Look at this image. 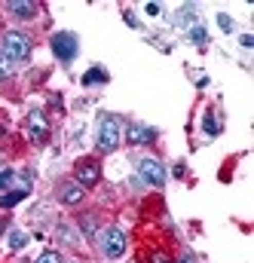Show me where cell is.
Listing matches in <instances>:
<instances>
[{
	"mask_svg": "<svg viewBox=\"0 0 254 263\" xmlns=\"http://www.w3.org/2000/svg\"><path fill=\"white\" fill-rule=\"evenodd\" d=\"M28 132H31V138H34V141H46L49 129H46V120H43V114H40V110L28 114Z\"/></svg>",
	"mask_w": 254,
	"mask_h": 263,
	"instance_id": "52a82bcc",
	"label": "cell"
},
{
	"mask_svg": "<svg viewBox=\"0 0 254 263\" xmlns=\"http://www.w3.org/2000/svg\"><path fill=\"white\" fill-rule=\"evenodd\" d=\"M190 40L196 43V46H205V43H208V34H205V28H202V25H193V28H190Z\"/></svg>",
	"mask_w": 254,
	"mask_h": 263,
	"instance_id": "7c38bea8",
	"label": "cell"
},
{
	"mask_svg": "<svg viewBox=\"0 0 254 263\" xmlns=\"http://www.w3.org/2000/svg\"><path fill=\"white\" fill-rule=\"evenodd\" d=\"M25 245H28V236H25L22 230H12V233H9V248L19 251V248H25Z\"/></svg>",
	"mask_w": 254,
	"mask_h": 263,
	"instance_id": "4fadbf2b",
	"label": "cell"
},
{
	"mask_svg": "<svg viewBox=\"0 0 254 263\" xmlns=\"http://www.w3.org/2000/svg\"><path fill=\"white\" fill-rule=\"evenodd\" d=\"M98 165L95 162H89V159H83L80 165H77V184L80 187H92V184H98Z\"/></svg>",
	"mask_w": 254,
	"mask_h": 263,
	"instance_id": "8992f818",
	"label": "cell"
},
{
	"mask_svg": "<svg viewBox=\"0 0 254 263\" xmlns=\"http://www.w3.org/2000/svg\"><path fill=\"white\" fill-rule=\"evenodd\" d=\"M9 73H12V62L0 52V77H9Z\"/></svg>",
	"mask_w": 254,
	"mask_h": 263,
	"instance_id": "e0dca14e",
	"label": "cell"
},
{
	"mask_svg": "<svg viewBox=\"0 0 254 263\" xmlns=\"http://www.w3.org/2000/svg\"><path fill=\"white\" fill-rule=\"evenodd\" d=\"M98 150L101 153H114L117 150V144H120V123H117V117H104L101 123H98Z\"/></svg>",
	"mask_w": 254,
	"mask_h": 263,
	"instance_id": "7a4b0ae2",
	"label": "cell"
},
{
	"mask_svg": "<svg viewBox=\"0 0 254 263\" xmlns=\"http://www.w3.org/2000/svg\"><path fill=\"white\" fill-rule=\"evenodd\" d=\"M12 178H15V175H12V168H3V172H0V190H3V187H9V184H12Z\"/></svg>",
	"mask_w": 254,
	"mask_h": 263,
	"instance_id": "ac0fdd59",
	"label": "cell"
},
{
	"mask_svg": "<svg viewBox=\"0 0 254 263\" xmlns=\"http://www.w3.org/2000/svg\"><path fill=\"white\" fill-rule=\"evenodd\" d=\"M101 248H104V254H107L111 260L123 257V254H126V233L117 230V227L104 230V236H101Z\"/></svg>",
	"mask_w": 254,
	"mask_h": 263,
	"instance_id": "3957f363",
	"label": "cell"
},
{
	"mask_svg": "<svg viewBox=\"0 0 254 263\" xmlns=\"http://www.w3.org/2000/svg\"><path fill=\"white\" fill-rule=\"evenodd\" d=\"M153 263H169V260H166V257H156V260H153Z\"/></svg>",
	"mask_w": 254,
	"mask_h": 263,
	"instance_id": "7402d4cb",
	"label": "cell"
},
{
	"mask_svg": "<svg viewBox=\"0 0 254 263\" xmlns=\"http://www.w3.org/2000/svg\"><path fill=\"white\" fill-rule=\"evenodd\" d=\"M83 193H86V190H83L80 184H64L62 193H59V199H62L64 205H77V202L83 199Z\"/></svg>",
	"mask_w": 254,
	"mask_h": 263,
	"instance_id": "ba28073f",
	"label": "cell"
},
{
	"mask_svg": "<svg viewBox=\"0 0 254 263\" xmlns=\"http://www.w3.org/2000/svg\"><path fill=\"white\" fill-rule=\"evenodd\" d=\"M193 22V9H184V12H178V25H190Z\"/></svg>",
	"mask_w": 254,
	"mask_h": 263,
	"instance_id": "ffe728a7",
	"label": "cell"
},
{
	"mask_svg": "<svg viewBox=\"0 0 254 263\" xmlns=\"http://www.w3.org/2000/svg\"><path fill=\"white\" fill-rule=\"evenodd\" d=\"M202 129L208 132V135H217V123H214L211 117H205V120H202Z\"/></svg>",
	"mask_w": 254,
	"mask_h": 263,
	"instance_id": "d6986e66",
	"label": "cell"
},
{
	"mask_svg": "<svg viewBox=\"0 0 254 263\" xmlns=\"http://www.w3.org/2000/svg\"><path fill=\"white\" fill-rule=\"evenodd\" d=\"M147 15H159V3H147Z\"/></svg>",
	"mask_w": 254,
	"mask_h": 263,
	"instance_id": "44dd1931",
	"label": "cell"
},
{
	"mask_svg": "<svg viewBox=\"0 0 254 263\" xmlns=\"http://www.w3.org/2000/svg\"><path fill=\"white\" fill-rule=\"evenodd\" d=\"M77 49H80V43H77V37H74L70 31H59V34H52V52H56L62 62H70V59L77 55Z\"/></svg>",
	"mask_w": 254,
	"mask_h": 263,
	"instance_id": "277c9868",
	"label": "cell"
},
{
	"mask_svg": "<svg viewBox=\"0 0 254 263\" xmlns=\"http://www.w3.org/2000/svg\"><path fill=\"white\" fill-rule=\"evenodd\" d=\"M9 62H22V59H28L31 55V40L25 37V34H19V31H6L3 34V49H0Z\"/></svg>",
	"mask_w": 254,
	"mask_h": 263,
	"instance_id": "6da1fadb",
	"label": "cell"
},
{
	"mask_svg": "<svg viewBox=\"0 0 254 263\" xmlns=\"http://www.w3.org/2000/svg\"><path fill=\"white\" fill-rule=\"evenodd\" d=\"M126 138H129V144H150L153 132H150V129H144V126H129Z\"/></svg>",
	"mask_w": 254,
	"mask_h": 263,
	"instance_id": "9c48e42d",
	"label": "cell"
},
{
	"mask_svg": "<svg viewBox=\"0 0 254 263\" xmlns=\"http://www.w3.org/2000/svg\"><path fill=\"white\" fill-rule=\"evenodd\" d=\"M138 172H141V178H144L147 184H153V187H162V184H166V168H162L156 159H141V162H138Z\"/></svg>",
	"mask_w": 254,
	"mask_h": 263,
	"instance_id": "5b68a950",
	"label": "cell"
},
{
	"mask_svg": "<svg viewBox=\"0 0 254 263\" xmlns=\"http://www.w3.org/2000/svg\"><path fill=\"white\" fill-rule=\"evenodd\" d=\"M181 263H196V260H193V257H184V260H181Z\"/></svg>",
	"mask_w": 254,
	"mask_h": 263,
	"instance_id": "603a6c76",
	"label": "cell"
},
{
	"mask_svg": "<svg viewBox=\"0 0 254 263\" xmlns=\"http://www.w3.org/2000/svg\"><path fill=\"white\" fill-rule=\"evenodd\" d=\"M34 9H37L34 3H19V0H15V3H9V12H12V15H19V18H31V15H34Z\"/></svg>",
	"mask_w": 254,
	"mask_h": 263,
	"instance_id": "30bf717a",
	"label": "cell"
},
{
	"mask_svg": "<svg viewBox=\"0 0 254 263\" xmlns=\"http://www.w3.org/2000/svg\"><path fill=\"white\" fill-rule=\"evenodd\" d=\"M25 196H28V190H15V193H0V205H3V208H9V205L22 202Z\"/></svg>",
	"mask_w": 254,
	"mask_h": 263,
	"instance_id": "8fae6325",
	"label": "cell"
},
{
	"mask_svg": "<svg viewBox=\"0 0 254 263\" xmlns=\"http://www.w3.org/2000/svg\"><path fill=\"white\" fill-rule=\"evenodd\" d=\"M217 25H221V31H236V22H233L227 12H221V15H217Z\"/></svg>",
	"mask_w": 254,
	"mask_h": 263,
	"instance_id": "5bb4252c",
	"label": "cell"
},
{
	"mask_svg": "<svg viewBox=\"0 0 254 263\" xmlns=\"http://www.w3.org/2000/svg\"><path fill=\"white\" fill-rule=\"evenodd\" d=\"M98 80H107V73H104V70H89V73L83 77L86 86H89V83H98Z\"/></svg>",
	"mask_w": 254,
	"mask_h": 263,
	"instance_id": "2e32d148",
	"label": "cell"
},
{
	"mask_svg": "<svg viewBox=\"0 0 254 263\" xmlns=\"http://www.w3.org/2000/svg\"><path fill=\"white\" fill-rule=\"evenodd\" d=\"M37 263H62V254H59V251H43V254L37 257Z\"/></svg>",
	"mask_w": 254,
	"mask_h": 263,
	"instance_id": "9a60e30c",
	"label": "cell"
}]
</instances>
